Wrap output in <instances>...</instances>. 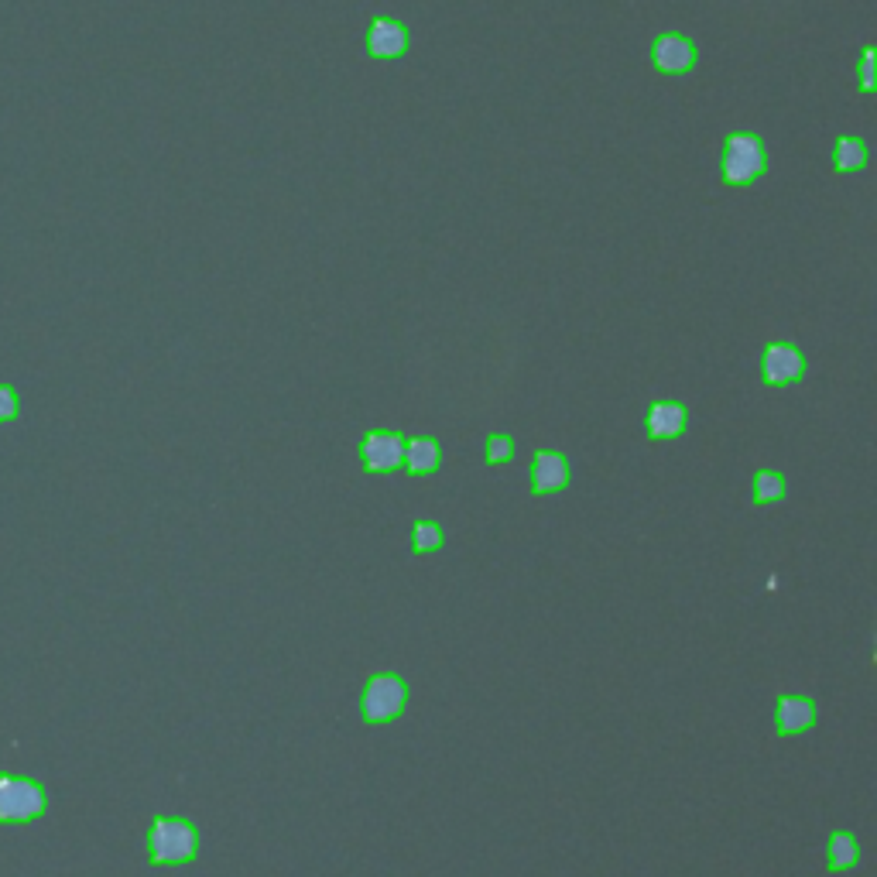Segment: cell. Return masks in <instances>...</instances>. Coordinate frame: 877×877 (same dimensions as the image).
<instances>
[{"label": "cell", "mask_w": 877, "mask_h": 877, "mask_svg": "<svg viewBox=\"0 0 877 877\" xmlns=\"http://www.w3.org/2000/svg\"><path fill=\"white\" fill-rule=\"evenodd\" d=\"M199 854V830L189 819L158 816L148 830V864H185Z\"/></svg>", "instance_id": "6da1fadb"}, {"label": "cell", "mask_w": 877, "mask_h": 877, "mask_svg": "<svg viewBox=\"0 0 877 877\" xmlns=\"http://www.w3.org/2000/svg\"><path fill=\"white\" fill-rule=\"evenodd\" d=\"M764 168H768V151H764V141L754 131H734L723 141V162H720V175L727 185H751L754 179H761Z\"/></svg>", "instance_id": "7a4b0ae2"}, {"label": "cell", "mask_w": 877, "mask_h": 877, "mask_svg": "<svg viewBox=\"0 0 877 877\" xmlns=\"http://www.w3.org/2000/svg\"><path fill=\"white\" fill-rule=\"evenodd\" d=\"M405 703H408L405 679L394 672H374L364 682V693H360V716L367 723H391L405 713Z\"/></svg>", "instance_id": "3957f363"}, {"label": "cell", "mask_w": 877, "mask_h": 877, "mask_svg": "<svg viewBox=\"0 0 877 877\" xmlns=\"http://www.w3.org/2000/svg\"><path fill=\"white\" fill-rule=\"evenodd\" d=\"M45 788L35 778L0 775V819L4 823H28L45 812Z\"/></svg>", "instance_id": "277c9868"}, {"label": "cell", "mask_w": 877, "mask_h": 877, "mask_svg": "<svg viewBox=\"0 0 877 877\" xmlns=\"http://www.w3.org/2000/svg\"><path fill=\"white\" fill-rule=\"evenodd\" d=\"M405 460V436L388 429H370L360 439V463L367 473H391Z\"/></svg>", "instance_id": "5b68a950"}, {"label": "cell", "mask_w": 877, "mask_h": 877, "mask_svg": "<svg viewBox=\"0 0 877 877\" xmlns=\"http://www.w3.org/2000/svg\"><path fill=\"white\" fill-rule=\"evenodd\" d=\"M761 377L771 388H785L806 377V353L795 343H768L761 353Z\"/></svg>", "instance_id": "8992f818"}, {"label": "cell", "mask_w": 877, "mask_h": 877, "mask_svg": "<svg viewBox=\"0 0 877 877\" xmlns=\"http://www.w3.org/2000/svg\"><path fill=\"white\" fill-rule=\"evenodd\" d=\"M696 59H699L696 42L679 35V31H665V35H658L655 42H651V66L662 72V76H682V72L696 66Z\"/></svg>", "instance_id": "52a82bcc"}, {"label": "cell", "mask_w": 877, "mask_h": 877, "mask_svg": "<svg viewBox=\"0 0 877 877\" xmlns=\"http://www.w3.org/2000/svg\"><path fill=\"white\" fill-rule=\"evenodd\" d=\"M367 59H401L408 52V28L394 18H374L364 38Z\"/></svg>", "instance_id": "ba28073f"}, {"label": "cell", "mask_w": 877, "mask_h": 877, "mask_svg": "<svg viewBox=\"0 0 877 877\" xmlns=\"http://www.w3.org/2000/svg\"><path fill=\"white\" fill-rule=\"evenodd\" d=\"M569 484V460L555 449H535L531 456V494H555Z\"/></svg>", "instance_id": "9c48e42d"}, {"label": "cell", "mask_w": 877, "mask_h": 877, "mask_svg": "<svg viewBox=\"0 0 877 877\" xmlns=\"http://www.w3.org/2000/svg\"><path fill=\"white\" fill-rule=\"evenodd\" d=\"M812 723H816V703H812L809 696L785 693L775 699V730L782 737L806 734Z\"/></svg>", "instance_id": "30bf717a"}, {"label": "cell", "mask_w": 877, "mask_h": 877, "mask_svg": "<svg viewBox=\"0 0 877 877\" xmlns=\"http://www.w3.org/2000/svg\"><path fill=\"white\" fill-rule=\"evenodd\" d=\"M686 422H689V412L682 401H655L645 415V429L655 442L682 436V432H686Z\"/></svg>", "instance_id": "8fae6325"}, {"label": "cell", "mask_w": 877, "mask_h": 877, "mask_svg": "<svg viewBox=\"0 0 877 877\" xmlns=\"http://www.w3.org/2000/svg\"><path fill=\"white\" fill-rule=\"evenodd\" d=\"M439 460H442V449L432 436L405 439V460H401V466H405L408 473H415V477H429V473L439 470Z\"/></svg>", "instance_id": "7c38bea8"}, {"label": "cell", "mask_w": 877, "mask_h": 877, "mask_svg": "<svg viewBox=\"0 0 877 877\" xmlns=\"http://www.w3.org/2000/svg\"><path fill=\"white\" fill-rule=\"evenodd\" d=\"M857 860H860L857 836L847 830H836L830 843H826V867L830 871H850V867H857Z\"/></svg>", "instance_id": "4fadbf2b"}, {"label": "cell", "mask_w": 877, "mask_h": 877, "mask_svg": "<svg viewBox=\"0 0 877 877\" xmlns=\"http://www.w3.org/2000/svg\"><path fill=\"white\" fill-rule=\"evenodd\" d=\"M867 165V148L860 138H850V134H843V138L833 141V168L843 175L850 172H860V168Z\"/></svg>", "instance_id": "5bb4252c"}, {"label": "cell", "mask_w": 877, "mask_h": 877, "mask_svg": "<svg viewBox=\"0 0 877 877\" xmlns=\"http://www.w3.org/2000/svg\"><path fill=\"white\" fill-rule=\"evenodd\" d=\"M754 490H751V501L754 504H778L788 494L785 477L778 470H758L754 473Z\"/></svg>", "instance_id": "9a60e30c"}, {"label": "cell", "mask_w": 877, "mask_h": 877, "mask_svg": "<svg viewBox=\"0 0 877 877\" xmlns=\"http://www.w3.org/2000/svg\"><path fill=\"white\" fill-rule=\"evenodd\" d=\"M442 542H446V535H442V528L436 525V521H415L412 525V552L415 555L439 552Z\"/></svg>", "instance_id": "2e32d148"}, {"label": "cell", "mask_w": 877, "mask_h": 877, "mask_svg": "<svg viewBox=\"0 0 877 877\" xmlns=\"http://www.w3.org/2000/svg\"><path fill=\"white\" fill-rule=\"evenodd\" d=\"M484 456L490 466H501L508 463L514 456V439L504 436V432H494V436H487V446H484Z\"/></svg>", "instance_id": "e0dca14e"}, {"label": "cell", "mask_w": 877, "mask_h": 877, "mask_svg": "<svg viewBox=\"0 0 877 877\" xmlns=\"http://www.w3.org/2000/svg\"><path fill=\"white\" fill-rule=\"evenodd\" d=\"M860 90L864 93L874 90V45H867L860 52Z\"/></svg>", "instance_id": "ac0fdd59"}, {"label": "cell", "mask_w": 877, "mask_h": 877, "mask_svg": "<svg viewBox=\"0 0 877 877\" xmlns=\"http://www.w3.org/2000/svg\"><path fill=\"white\" fill-rule=\"evenodd\" d=\"M18 415V394L0 384V422H11Z\"/></svg>", "instance_id": "d6986e66"}]
</instances>
